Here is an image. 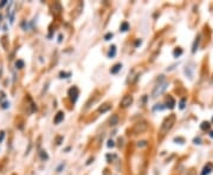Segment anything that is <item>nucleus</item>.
I'll return each instance as SVG.
<instances>
[{
    "mask_svg": "<svg viewBox=\"0 0 213 175\" xmlns=\"http://www.w3.org/2000/svg\"><path fill=\"white\" fill-rule=\"evenodd\" d=\"M175 123V115H169V116L162 122V124H161V128H160V135L163 136V135H166L168 131L172 129L173 124Z\"/></svg>",
    "mask_w": 213,
    "mask_h": 175,
    "instance_id": "1",
    "label": "nucleus"
},
{
    "mask_svg": "<svg viewBox=\"0 0 213 175\" xmlns=\"http://www.w3.org/2000/svg\"><path fill=\"white\" fill-rule=\"evenodd\" d=\"M147 128H148V124H147V122L142 121V122H139V123H136L134 128L132 129L133 134H142L143 131L147 130Z\"/></svg>",
    "mask_w": 213,
    "mask_h": 175,
    "instance_id": "2",
    "label": "nucleus"
},
{
    "mask_svg": "<svg viewBox=\"0 0 213 175\" xmlns=\"http://www.w3.org/2000/svg\"><path fill=\"white\" fill-rule=\"evenodd\" d=\"M167 83H162V84H159V85L155 86V89L153 90V94H152V96L153 97H158V96H160V95L162 94L165 90L167 89Z\"/></svg>",
    "mask_w": 213,
    "mask_h": 175,
    "instance_id": "3",
    "label": "nucleus"
},
{
    "mask_svg": "<svg viewBox=\"0 0 213 175\" xmlns=\"http://www.w3.org/2000/svg\"><path fill=\"white\" fill-rule=\"evenodd\" d=\"M133 101H134L133 96H130V95H126V96H123V98L121 99L120 105H121L122 108H127V107H129V105H132Z\"/></svg>",
    "mask_w": 213,
    "mask_h": 175,
    "instance_id": "4",
    "label": "nucleus"
},
{
    "mask_svg": "<svg viewBox=\"0 0 213 175\" xmlns=\"http://www.w3.org/2000/svg\"><path fill=\"white\" fill-rule=\"evenodd\" d=\"M68 95L70 96V99L75 103V102L77 101V98H78V89L76 88V86H73V88H71V89L69 90Z\"/></svg>",
    "mask_w": 213,
    "mask_h": 175,
    "instance_id": "5",
    "label": "nucleus"
},
{
    "mask_svg": "<svg viewBox=\"0 0 213 175\" xmlns=\"http://www.w3.org/2000/svg\"><path fill=\"white\" fill-rule=\"evenodd\" d=\"M213 171V163H207L206 166L204 167V169H203V172H201V175H209L211 172Z\"/></svg>",
    "mask_w": 213,
    "mask_h": 175,
    "instance_id": "6",
    "label": "nucleus"
},
{
    "mask_svg": "<svg viewBox=\"0 0 213 175\" xmlns=\"http://www.w3.org/2000/svg\"><path fill=\"white\" fill-rule=\"evenodd\" d=\"M64 120V112L63 111H59V112H57V115L54 116V120H53V122H54V124H59L60 122Z\"/></svg>",
    "mask_w": 213,
    "mask_h": 175,
    "instance_id": "7",
    "label": "nucleus"
},
{
    "mask_svg": "<svg viewBox=\"0 0 213 175\" xmlns=\"http://www.w3.org/2000/svg\"><path fill=\"white\" fill-rule=\"evenodd\" d=\"M167 105H166V107H167L168 109H173L174 108V107H175V101H174V98H173L172 96H168V98H167Z\"/></svg>",
    "mask_w": 213,
    "mask_h": 175,
    "instance_id": "8",
    "label": "nucleus"
},
{
    "mask_svg": "<svg viewBox=\"0 0 213 175\" xmlns=\"http://www.w3.org/2000/svg\"><path fill=\"white\" fill-rule=\"evenodd\" d=\"M116 124H118V116L117 115H113V116L110 117V120H109V126H116Z\"/></svg>",
    "mask_w": 213,
    "mask_h": 175,
    "instance_id": "9",
    "label": "nucleus"
},
{
    "mask_svg": "<svg viewBox=\"0 0 213 175\" xmlns=\"http://www.w3.org/2000/svg\"><path fill=\"white\" fill-rule=\"evenodd\" d=\"M122 69V64L121 63H118V64H115L111 69H110V73H117L120 70Z\"/></svg>",
    "mask_w": 213,
    "mask_h": 175,
    "instance_id": "10",
    "label": "nucleus"
},
{
    "mask_svg": "<svg viewBox=\"0 0 213 175\" xmlns=\"http://www.w3.org/2000/svg\"><path fill=\"white\" fill-rule=\"evenodd\" d=\"M110 108H111V105H110L109 103H105V104H103L102 107L98 108V112H102V114H103V112H107L108 110H110Z\"/></svg>",
    "mask_w": 213,
    "mask_h": 175,
    "instance_id": "11",
    "label": "nucleus"
},
{
    "mask_svg": "<svg viewBox=\"0 0 213 175\" xmlns=\"http://www.w3.org/2000/svg\"><path fill=\"white\" fill-rule=\"evenodd\" d=\"M115 54H116V46H115V45H113V46L110 47V50H109L108 57H109V58H113V57H115Z\"/></svg>",
    "mask_w": 213,
    "mask_h": 175,
    "instance_id": "12",
    "label": "nucleus"
},
{
    "mask_svg": "<svg viewBox=\"0 0 213 175\" xmlns=\"http://www.w3.org/2000/svg\"><path fill=\"white\" fill-rule=\"evenodd\" d=\"M129 30V24L127 21H123L121 24V27H120V31L121 32H127Z\"/></svg>",
    "mask_w": 213,
    "mask_h": 175,
    "instance_id": "13",
    "label": "nucleus"
},
{
    "mask_svg": "<svg viewBox=\"0 0 213 175\" xmlns=\"http://www.w3.org/2000/svg\"><path fill=\"white\" fill-rule=\"evenodd\" d=\"M200 128H201L203 130H209L210 128H211V123H210V122H203L201 126H200Z\"/></svg>",
    "mask_w": 213,
    "mask_h": 175,
    "instance_id": "14",
    "label": "nucleus"
},
{
    "mask_svg": "<svg viewBox=\"0 0 213 175\" xmlns=\"http://www.w3.org/2000/svg\"><path fill=\"white\" fill-rule=\"evenodd\" d=\"M173 54H174V57H175V58H178V57H180V56L182 54V50L180 49V47H178V49L174 50V52H173Z\"/></svg>",
    "mask_w": 213,
    "mask_h": 175,
    "instance_id": "15",
    "label": "nucleus"
},
{
    "mask_svg": "<svg viewBox=\"0 0 213 175\" xmlns=\"http://www.w3.org/2000/svg\"><path fill=\"white\" fill-rule=\"evenodd\" d=\"M199 41H200V37L198 36V38L195 39L194 44H193V49H192V51H193V52H195V51H197V47H198V45H199Z\"/></svg>",
    "mask_w": 213,
    "mask_h": 175,
    "instance_id": "16",
    "label": "nucleus"
},
{
    "mask_svg": "<svg viewBox=\"0 0 213 175\" xmlns=\"http://www.w3.org/2000/svg\"><path fill=\"white\" fill-rule=\"evenodd\" d=\"M15 67H17V69H23L24 67V62L23 60H20V59L17 60V62H15Z\"/></svg>",
    "mask_w": 213,
    "mask_h": 175,
    "instance_id": "17",
    "label": "nucleus"
},
{
    "mask_svg": "<svg viewBox=\"0 0 213 175\" xmlns=\"http://www.w3.org/2000/svg\"><path fill=\"white\" fill-rule=\"evenodd\" d=\"M59 76H60V78H68V77H70L71 76V73H70V72H68V73H66V72H60V73H59Z\"/></svg>",
    "mask_w": 213,
    "mask_h": 175,
    "instance_id": "18",
    "label": "nucleus"
},
{
    "mask_svg": "<svg viewBox=\"0 0 213 175\" xmlns=\"http://www.w3.org/2000/svg\"><path fill=\"white\" fill-rule=\"evenodd\" d=\"M113 33H111V32H109V33H107V34H105L104 36V40H110V39H111V38H113Z\"/></svg>",
    "mask_w": 213,
    "mask_h": 175,
    "instance_id": "19",
    "label": "nucleus"
},
{
    "mask_svg": "<svg viewBox=\"0 0 213 175\" xmlns=\"http://www.w3.org/2000/svg\"><path fill=\"white\" fill-rule=\"evenodd\" d=\"M40 157H41V160H47V159H49L46 152H40Z\"/></svg>",
    "mask_w": 213,
    "mask_h": 175,
    "instance_id": "20",
    "label": "nucleus"
},
{
    "mask_svg": "<svg viewBox=\"0 0 213 175\" xmlns=\"http://www.w3.org/2000/svg\"><path fill=\"white\" fill-rule=\"evenodd\" d=\"M185 102H186V99L182 98L181 101H180V103H179V108H180V109H184V108H185Z\"/></svg>",
    "mask_w": 213,
    "mask_h": 175,
    "instance_id": "21",
    "label": "nucleus"
},
{
    "mask_svg": "<svg viewBox=\"0 0 213 175\" xmlns=\"http://www.w3.org/2000/svg\"><path fill=\"white\" fill-rule=\"evenodd\" d=\"M137 146H139V147H146V146H147V142H146V141H141V142L137 143Z\"/></svg>",
    "mask_w": 213,
    "mask_h": 175,
    "instance_id": "22",
    "label": "nucleus"
},
{
    "mask_svg": "<svg viewBox=\"0 0 213 175\" xmlns=\"http://www.w3.org/2000/svg\"><path fill=\"white\" fill-rule=\"evenodd\" d=\"M114 146H115V143H114V141H111V140H109V141H108V147H109V148H113Z\"/></svg>",
    "mask_w": 213,
    "mask_h": 175,
    "instance_id": "23",
    "label": "nucleus"
},
{
    "mask_svg": "<svg viewBox=\"0 0 213 175\" xmlns=\"http://www.w3.org/2000/svg\"><path fill=\"white\" fill-rule=\"evenodd\" d=\"M4 137H5V133H4V131H0V143L2 142Z\"/></svg>",
    "mask_w": 213,
    "mask_h": 175,
    "instance_id": "24",
    "label": "nucleus"
},
{
    "mask_svg": "<svg viewBox=\"0 0 213 175\" xmlns=\"http://www.w3.org/2000/svg\"><path fill=\"white\" fill-rule=\"evenodd\" d=\"M62 141H63V137H62V136H59V137H57V144H60L62 143Z\"/></svg>",
    "mask_w": 213,
    "mask_h": 175,
    "instance_id": "25",
    "label": "nucleus"
},
{
    "mask_svg": "<svg viewBox=\"0 0 213 175\" xmlns=\"http://www.w3.org/2000/svg\"><path fill=\"white\" fill-rule=\"evenodd\" d=\"M174 141H175V142H178V141H179V142H182V143L185 142V141H184V139H181V137H175V139H174Z\"/></svg>",
    "mask_w": 213,
    "mask_h": 175,
    "instance_id": "26",
    "label": "nucleus"
},
{
    "mask_svg": "<svg viewBox=\"0 0 213 175\" xmlns=\"http://www.w3.org/2000/svg\"><path fill=\"white\" fill-rule=\"evenodd\" d=\"M200 142H201L200 137H198V139H194V143H195V144H200Z\"/></svg>",
    "mask_w": 213,
    "mask_h": 175,
    "instance_id": "27",
    "label": "nucleus"
},
{
    "mask_svg": "<svg viewBox=\"0 0 213 175\" xmlns=\"http://www.w3.org/2000/svg\"><path fill=\"white\" fill-rule=\"evenodd\" d=\"M8 105H9V103H8V102H5V103H4V105H2V108H4V109L8 108Z\"/></svg>",
    "mask_w": 213,
    "mask_h": 175,
    "instance_id": "28",
    "label": "nucleus"
},
{
    "mask_svg": "<svg viewBox=\"0 0 213 175\" xmlns=\"http://www.w3.org/2000/svg\"><path fill=\"white\" fill-rule=\"evenodd\" d=\"M6 4H7V1H6V0H2V2L0 4V6H5Z\"/></svg>",
    "mask_w": 213,
    "mask_h": 175,
    "instance_id": "29",
    "label": "nucleus"
},
{
    "mask_svg": "<svg viewBox=\"0 0 213 175\" xmlns=\"http://www.w3.org/2000/svg\"><path fill=\"white\" fill-rule=\"evenodd\" d=\"M141 43H142L141 40H137V41L135 43V46H139V45H141Z\"/></svg>",
    "mask_w": 213,
    "mask_h": 175,
    "instance_id": "30",
    "label": "nucleus"
},
{
    "mask_svg": "<svg viewBox=\"0 0 213 175\" xmlns=\"http://www.w3.org/2000/svg\"><path fill=\"white\" fill-rule=\"evenodd\" d=\"M210 136H211V137L213 139V131H211V133H210Z\"/></svg>",
    "mask_w": 213,
    "mask_h": 175,
    "instance_id": "31",
    "label": "nucleus"
},
{
    "mask_svg": "<svg viewBox=\"0 0 213 175\" xmlns=\"http://www.w3.org/2000/svg\"><path fill=\"white\" fill-rule=\"evenodd\" d=\"M190 175H194V172H193V171H191V172H190Z\"/></svg>",
    "mask_w": 213,
    "mask_h": 175,
    "instance_id": "32",
    "label": "nucleus"
},
{
    "mask_svg": "<svg viewBox=\"0 0 213 175\" xmlns=\"http://www.w3.org/2000/svg\"><path fill=\"white\" fill-rule=\"evenodd\" d=\"M212 121H213V118H212Z\"/></svg>",
    "mask_w": 213,
    "mask_h": 175,
    "instance_id": "33",
    "label": "nucleus"
}]
</instances>
